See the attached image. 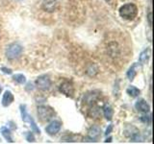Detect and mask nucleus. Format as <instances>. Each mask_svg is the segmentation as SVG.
<instances>
[{
	"mask_svg": "<svg viewBox=\"0 0 154 144\" xmlns=\"http://www.w3.org/2000/svg\"><path fill=\"white\" fill-rule=\"evenodd\" d=\"M138 14V8L133 3L125 4L119 9V16L123 17L124 19H128V20H132L137 16Z\"/></svg>",
	"mask_w": 154,
	"mask_h": 144,
	"instance_id": "1",
	"label": "nucleus"
},
{
	"mask_svg": "<svg viewBox=\"0 0 154 144\" xmlns=\"http://www.w3.org/2000/svg\"><path fill=\"white\" fill-rule=\"evenodd\" d=\"M19 108H20L21 118H22L23 121L30 124V126L32 127V130H33V131L35 132V133H37V134H41V130L38 129V127L37 126V124H36L35 121H34L33 117L27 112V110H26V106H25V105H20V107H19Z\"/></svg>",
	"mask_w": 154,
	"mask_h": 144,
	"instance_id": "2",
	"label": "nucleus"
},
{
	"mask_svg": "<svg viewBox=\"0 0 154 144\" xmlns=\"http://www.w3.org/2000/svg\"><path fill=\"white\" fill-rule=\"evenodd\" d=\"M23 48L19 43H12L7 47L6 50V56L9 60H14L17 59V57L22 53Z\"/></svg>",
	"mask_w": 154,
	"mask_h": 144,
	"instance_id": "3",
	"label": "nucleus"
},
{
	"mask_svg": "<svg viewBox=\"0 0 154 144\" xmlns=\"http://www.w3.org/2000/svg\"><path fill=\"white\" fill-rule=\"evenodd\" d=\"M124 136L130 138L132 141H141L142 138H141V136H140V132L139 130L133 126V125H127L126 127L124 129Z\"/></svg>",
	"mask_w": 154,
	"mask_h": 144,
	"instance_id": "4",
	"label": "nucleus"
},
{
	"mask_svg": "<svg viewBox=\"0 0 154 144\" xmlns=\"http://www.w3.org/2000/svg\"><path fill=\"white\" fill-rule=\"evenodd\" d=\"M38 115L43 121H47L53 117L54 110L48 106H40V107H38Z\"/></svg>",
	"mask_w": 154,
	"mask_h": 144,
	"instance_id": "5",
	"label": "nucleus"
},
{
	"mask_svg": "<svg viewBox=\"0 0 154 144\" xmlns=\"http://www.w3.org/2000/svg\"><path fill=\"white\" fill-rule=\"evenodd\" d=\"M36 86L42 90H47L51 86V80L46 75H42L36 80Z\"/></svg>",
	"mask_w": 154,
	"mask_h": 144,
	"instance_id": "6",
	"label": "nucleus"
},
{
	"mask_svg": "<svg viewBox=\"0 0 154 144\" xmlns=\"http://www.w3.org/2000/svg\"><path fill=\"white\" fill-rule=\"evenodd\" d=\"M60 91L65 94L67 97H73V94H74V86H72L71 83L69 82H64L59 88Z\"/></svg>",
	"mask_w": 154,
	"mask_h": 144,
	"instance_id": "7",
	"label": "nucleus"
},
{
	"mask_svg": "<svg viewBox=\"0 0 154 144\" xmlns=\"http://www.w3.org/2000/svg\"><path fill=\"white\" fill-rule=\"evenodd\" d=\"M61 126H62V124H61L60 121H58V120H54V121H52L45 128V131H46V133L48 134L53 136V134H56L57 133H59V131L61 130Z\"/></svg>",
	"mask_w": 154,
	"mask_h": 144,
	"instance_id": "8",
	"label": "nucleus"
},
{
	"mask_svg": "<svg viewBox=\"0 0 154 144\" xmlns=\"http://www.w3.org/2000/svg\"><path fill=\"white\" fill-rule=\"evenodd\" d=\"M100 133L101 129L98 126H96V125L91 126L88 132V136L91 139V141H96V139L100 136Z\"/></svg>",
	"mask_w": 154,
	"mask_h": 144,
	"instance_id": "9",
	"label": "nucleus"
},
{
	"mask_svg": "<svg viewBox=\"0 0 154 144\" xmlns=\"http://www.w3.org/2000/svg\"><path fill=\"white\" fill-rule=\"evenodd\" d=\"M135 107H136V109L139 110L140 112H143V113H147V112H149V110H150L149 105L146 103V101H144L143 99L137 101Z\"/></svg>",
	"mask_w": 154,
	"mask_h": 144,
	"instance_id": "10",
	"label": "nucleus"
},
{
	"mask_svg": "<svg viewBox=\"0 0 154 144\" xmlns=\"http://www.w3.org/2000/svg\"><path fill=\"white\" fill-rule=\"evenodd\" d=\"M14 95L10 90H6L5 93L3 94V98H2V105L3 107H8V106L11 105L14 102Z\"/></svg>",
	"mask_w": 154,
	"mask_h": 144,
	"instance_id": "11",
	"label": "nucleus"
},
{
	"mask_svg": "<svg viewBox=\"0 0 154 144\" xmlns=\"http://www.w3.org/2000/svg\"><path fill=\"white\" fill-rule=\"evenodd\" d=\"M1 134H2V136H4V138L6 139L8 142L14 143V138H13V136H12V133L8 128L2 127L1 128Z\"/></svg>",
	"mask_w": 154,
	"mask_h": 144,
	"instance_id": "12",
	"label": "nucleus"
},
{
	"mask_svg": "<svg viewBox=\"0 0 154 144\" xmlns=\"http://www.w3.org/2000/svg\"><path fill=\"white\" fill-rule=\"evenodd\" d=\"M149 56H150V49H149V48H147V49L143 51L141 53V55H140V58H139L140 62H141L142 64H146L148 59H149Z\"/></svg>",
	"mask_w": 154,
	"mask_h": 144,
	"instance_id": "13",
	"label": "nucleus"
},
{
	"mask_svg": "<svg viewBox=\"0 0 154 144\" xmlns=\"http://www.w3.org/2000/svg\"><path fill=\"white\" fill-rule=\"evenodd\" d=\"M137 64H134L127 71V78L129 81H133L137 75Z\"/></svg>",
	"mask_w": 154,
	"mask_h": 144,
	"instance_id": "14",
	"label": "nucleus"
},
{
	"mask_svg": "<svg viewBox=\"0 0 154 144\" xmlns=\"http://www.w3.org/2000/svg\"><path fill=\"white\" fill-rule=\"evenodd\" d=\"M103 113H104V116L107 120H112L113 118V115H114V110L113 109L110 107V106H106L104 108V110H103Z\"/></svg>",
	"mask_w": 154,
	"mask_h": 144,
	"instance_id": "15",
	"label": "nucleus"
},
{
	"mask_svg": "<svg viewBox=\"0 0 154 144\" xmlns=\"http://www.w3.org/2000/svg\"><path fill=\"white\" fill-rule=\"evenodd\" d=\"M127 93L131 96V97H137V96H139V94H140V89L139 88H137L136 86H130L129 88H127Z\"/></svg>",
	"mask_w": 154,
	"mask_h": 144,
	"instance_id": "16",
	"label": "nucleus"
},
{
	"mask_svg": "<svg viewBox=\"0 0 154 144\" xmlns=\"http://www.w3.org/2000/svg\"><path fill=\"white\" fill-rule=\"evenodd\" d=\"M55 0H45V8L47 10V11L52 12L53 10L55 9Z\"/></svg>",
	"mask_w": 154,
	"mask_h": 144,
	"instance_id": "17",
	"label": "nucleus"
},
{
	"mask_svg": "<svg viewBox=\"0 0 154 144\" xmlns=\"http://www.w3.org/2000/svg\"><path fill=\"white\" fill-rule=\"evenodd\" d=\"M14 80L17 81V83H19V84H24L26 82L25 76L22 75V74H16V75H14Z\"/></svg>",
	"mask_w": 154,
	"mask_h": 144,
	"instance_id": "18",
	"label": "nucleus"
},
{
	"mask_svg": "<svg viewBox=\"0 0 154 144\" xmlns=\"http://www.w3.org/2000/svg\"><path fill=\"white\" fill-rule=\"evenodd\" d=\"M26 139H27L28 142H34V141H35V137H34L33 134L30 133V132L26 133Z\"/></svg>",
	"mask_w": 154,
	"mask_h": 144,
	"instance_id": "19",
	"label": "nucleus"
},
{
	"mask_svg": "<svg viewBox=\"0 0 154 144\" xmlns=\"http://www.w3.org/2000/svg\"><path fill=\"white\" fill-rule=\"evenodd\" d=\"M141 120H142L143 123L150 124V122H151V117L150 116H142Z\"/></svg>",
	"mask_w": 154,
	"mask_h": 144,
	"instance_id": "20",
	"label": "nucleus"
},
{
	"mask_svg": "<svg viewBox=\"0 0 154 144\" xmlns=\"http://www.w3.org/2000/svg\"><path fill=\"white\" fill-rule=\"evenodd\" d=\"M147 20H148V25L151 26L152 25V13L149 12L147 14Z\"/></svg>",
	"mask_w": 154,
	"mask_h": 144,
	"instance_id": "21",
	"label": "nucleus"
},
{
	"mask_svg": "<svg viewBox=\"0 0 154 144\" xmlns=\"http://www.w3.org/2000/svg\"><path fill=\"white\" fill-rule=\"evenodd\" d=\"M1 70L4 72L5 74H12V70L10 68H7V67H2Z\"/></svg>",
	"mask_w": 154,
	"mask_h": 144,
	"instance_id": "22",
	"label": "nucleus"
},
{
	"mask_svg": "<svg viewBox=\"0 0 154 144\" xmlns=\"http://www.w3.org/2000/svg\"><path fill=\"white\" fill-rule=\"evenodd\" d=\"M112 130H113V125L111 124V125H109V127L107 128V130H106V133H105L106 136H108L109 134H111V132H112Z\"/></svg>",
	"mask_w": 154,
	"mask_h": 144,
	"instance_id": "23",
	"label": "nucleus"
},
{
	"mask_svg": "<svg viewBox=\"0 0 154 144\" xmlns=\"http://www.w3.org/2000/svg\"><path fill=\"white\" fill-rule=\"evenodd\" d=\"M111 141H112V138H107V139H106V140H105V142H111Z\"/></svg>",
	"mask_w": 154,
	"mask_h": 144,
	"instance_id": "24",
	"label": "nucleus"
},
{
	"mask_svg": "<svg viewBox=\"0 0 154 144\" xmlns=\"http://www.w3.org/2000/svg\"><path fill=\"white\" fill-rule=\"evenodd\" d=\"M0 92H1V88H0Z\"/></svg>",
	"mask_w": 154,
	"mask_h": 144,
	"instance_id": "25",
	"label": "nucleus"
}]
</instances>
